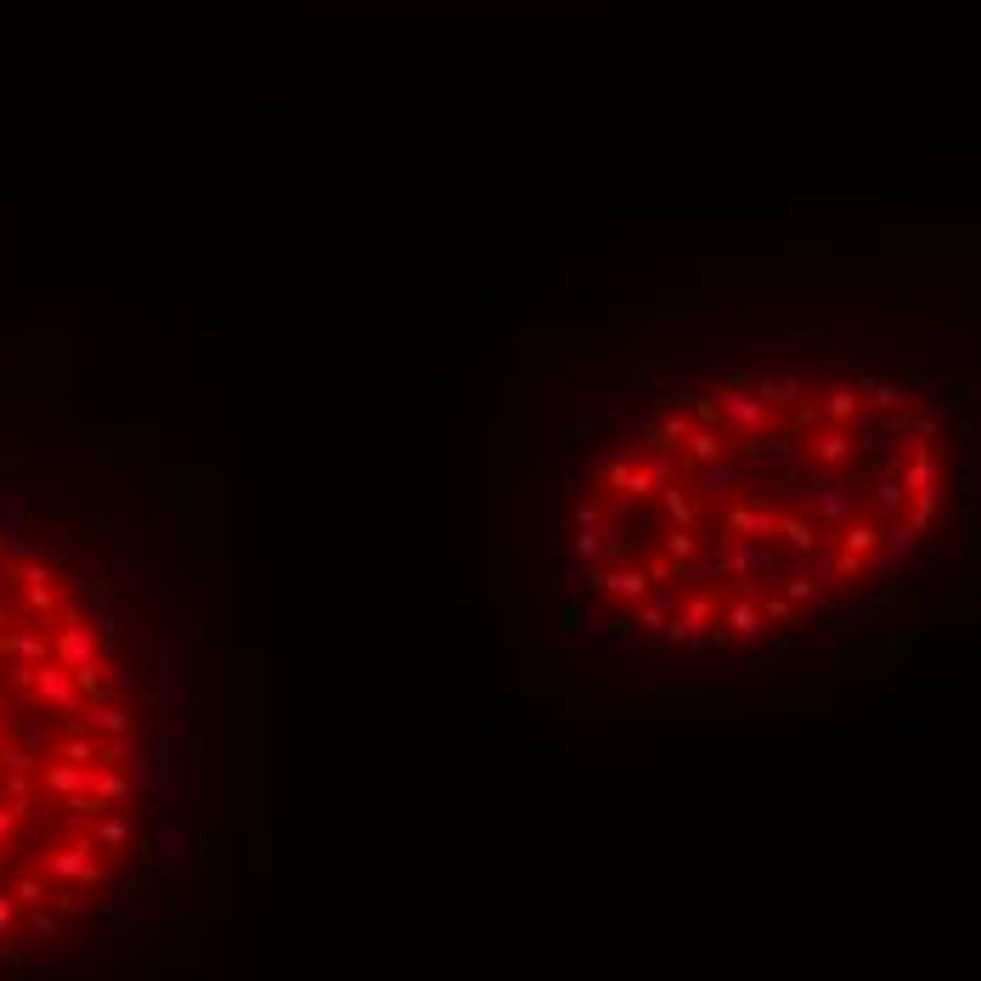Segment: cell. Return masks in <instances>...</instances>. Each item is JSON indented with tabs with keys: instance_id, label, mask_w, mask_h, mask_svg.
Instances as JSON below:
<instances>
[{
	"instance_id": "cell-2",
	"label": "cell",
	"mask_w": 981,
	"mask_h": 981,
	"mask_svg": "<svg viewBox=\"0 0 981 981\" xmlns=\"http://www.w3.org/2000/svg\"><path fill=\"white\" fill-rule=\"evenodd\" d=\"M141 829L147 745L108 609L63 559L0 536V965L102 919Z\"/></svg>"
},
{
	"instance_id": "cell-1",
	"label": "cell",
	"mask_w": 981,
	"mask_h": 981,
	"mask_svg": "<svg viewBox=\"0 0 981 981\" xmlns=\"http://www.w3.org/2000/svg\"><path fill=\"white\" fill-rule=\"evenodd\" d=\"M942 412L886 373L739 361L643 401L581 474L576 581L604 632L779 649L891 581L942 525Z\"/></svg>"
}]
</instances>
